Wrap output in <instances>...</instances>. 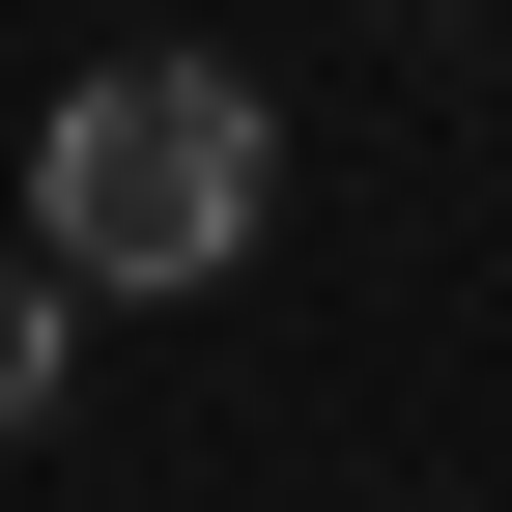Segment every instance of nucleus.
I'll list each match as a JSON object with an SVG mask.
<instances>
[{"mask_svg":"<svg viewBox=\"0 0 512 512\" xmlns=\"http://www.w3.org/2000/svg\"><path fill=\"white\" fill-rule=\"evenodd\" d=\"M256 200H285V114L228 86V57H86L29 143V256L57 285H228Z\"/></svg>","mask_w":512,"mask_h":512,"instance_id":"nucleus-1","label":"nucleus"},{"mask_svg":"<svg viewBox=\"0 0 512 512\" xmlns=\"http://www.w3.org/2000/svg\"><path fill=\"white\" fill-rule=\"evenodd\" d=\"M57 342H86V285H57V256H0V427H57Z\"/></svg>","mask_w":512,"mask_h":512,"instance_id":"nucleus-2","label":"nucleus"}]
</instances>
